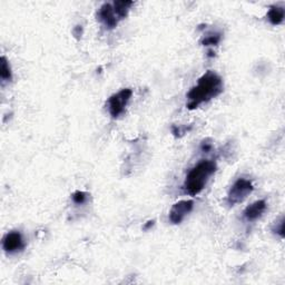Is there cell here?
Returning <instances> with one entry per match:
<instances>
[{"label":"cell","mask_w":285,"mask_h":285,"mask_svg":"<svg viewBox=\"0 0 285 285\" xmlns=\"http://www.w3.org/2000/svg\"><path fill=\"white\" fill-rule=\"evenodd\" d=\"M223 91V79L218 74L213 71L206 72L197 81L196 86L192 88L187 94L188 109H195L201 104L209 102L217 97Z\"/></svg>","instance_id":"1"},{"label":"cell","mask_w":285,"mask_h":285,"mask_svg":"<svg viewBox=\"0 0 285 285\" xmlns=\"http://www.w3.org/2000/svg\"><path fill=\"white\" fill-rule=\"evenodd\" d=\"M217 170L216 163L209 160L201 161L187 173L183 184L186 193L195 196L204 189L208 179Z\"/></svg>","instance_id":"2"},{"label":"cell","mask_w":285,"mask_h":285,"mask_svg":"<svg viewBox=\"0 0 285 285\" xmlns=\"http://www.w3.org/2000/svg\"><path fill=\"white\" fill-rule=\"evenodd\" d=\"M253 189V184L249 179L238 178L229 191L226 202L230 206H235L238 203H242L252 193Z\"/></svg>","instance_id":"3"},{"label":"cell","mask_w":285,"mask_h":285,"mask_svg":"<svg viewBox=\"0 0 285 285\" xmlns=\"http://www.w3.org/2000/svg\"><path fill=\"white\" fill-rule=\"evenodd\" d=\"M132 96L133 90L131 88H124L108 98V112L113 118H118L120 115L124 114Z\"/></svg>","instance_id":"4"},{"label":"cell","mask_w":285,"mask_h":285,"mask_svg":"<svg viewBox=\"0 0 285 285\" xmlns=\"http://www.w3.org/2000/svg\"><path fill=\"white\" fill-rule=\"evenodd\" d=\"M194 202L192 200H185L179 201L175 203L170 211V220L173 224H179L182 223L184 218L193 211Z\"/></svg>","instance_id":"5"},{"label":"cell","mask_w":285,"mask_h":285,"mask_svg":"<svg viewBox=\"0 0 285 285\" xmlns=\"http://www.w3.org/2000/svg\"><path fill=\"white\" fill-rule=\"evenodd\" d=\"M3 248L5 249V252L9 254L22 251L25 248V242L20 232L11 231L6 234L3 240Z\"/></svg>","instance_id":"6"},{"label":"cell","mask_w":285,"mask_h":285,"mask_svg":"<svg viewBox=\"0 0 285 285\" xmlns=\"http://www.w3.org/2000/svg\"><path fill=\"white\" fill-rule=\"evenodd\" d=\"M97 18L107 29H114L120 21L113 7V4H104L98 10Z\"/></svg>","instance_id":"7"},{"label":"cell","mask_w":285,"mask_h":285,"mask_svg":"<svg viewBox=\"0 0 285 285\" xmlns=\"http://www.w3.org/2000/svg\"><path fill=\"white\" fill-rule=\"evenodd\" d=\"M267 204L265 200H260L254 202L253 204L248 205L245 209H244L243 215L247 222H254V220L259 219L263 213L266 211Z\"/></svg>","instance_id":"8"},{"label":"cell","mask_w":285,"mask_h":285,"mask_svg":"<svg viewBox=\"0 0 285 285\" xmlns=\"http://www.w3.org/2000/svg\"><path fill=\"white\" fill-rule=\"evenodd\" d=\"M285 17V10L281 6H271L269 11H267V19L272 25L277 26L281 25Z\"/></svg>","instance_id":"9"},{"label":"cell","mask_w":285,"mask_h":285,"mask_svg":"<svg viewBox=\"0 0 285 285\" xmlns=\"http://www.w3.org/2000/svg\"><path fill=\"white\" fill-rule=\"evenodd\" d=\"M133 5H134V3L129 2V0H123V2L113 3V7L116 11V14H117L119 20H123L124 18H126Z\"/></svg>","instance_id":"10"},{"label":"cell","mask_w":285,"mask_h":285,"mask_svg":"<svg viewBox=\"0 0 285 285\" xmlns=\"http://www.w3.org/2000/svg\"><path fill=\"white\" fill-rule=\"evenodd\" d=\"M0 61H2L0 62V78H2V81L3 83H5V81H10L11 78H13V75H11V69L7 58L3 56Z\"/></svg>","instance_id":"11"},{"label":"cell","mask_w":285,"mask_h":285,"mask_svg":"<svg viewBox=\"0 0 285 285\" xmlns=\"http://www.w3.org/2000/svg\"><path fill=\"white\" fill-rule=\"evenodd\" d=\"M222 39V34L218 31H211L205 35V37L203 38L202 44L206 47H211V46H217Z\"/></svg>","instance_id":"12"},{"label":"cell","mask_w":285,"mask_h":285,"mask_svg":"<svg viewBox=\"0 0 285 285\" xmlns=\"http://www.w3.org/2000/svg\"><path fill=\"white\" fill-rule=\"evenodd\" d=\"M87 197H88V194L85 193V192L77 191L73 194V201H74L75 204L81 205V204H84V203H86Z\"/></svg>","instance_id":"13"},{"label":"cell","mask_w":285,"mask_h":285,"mask_svg":"<svg viewBox=\"0 0 285 285\" xmlns=\"http://www.w3.org/2000/svg\"><path fill=\"white\" fill-rule=\"evenodd\" d=\"M273 232L278 234L281 237H284V217H281L280 220H277L273 228Z\"/></svg>","instance_id":"14"},{"label":"cell","mask_w":285,"mask_h":285,"mask_svg":"<svg viewBox=\"0 0 285 285\" xmlns=\"http://www.w3.org/2000/svg\"><path fill=\"white\" fill-rule=\"evenodd\" d=\"M201 148H202V150H204V152H208L209 149L212 148V144L211 143H207V142H203L202 143V145H201Z\"/></svg>","instance_id":"15"},{"label":"cell","mask_w":285,"mask_h":285,"mask_svg":"<svg viewBox=\"0 0 285 285\" xmlns=\"http://www.w3.org/2000/svg\"><path fill=\"white\" fill-rule=\"evenodd\" d=\"M154 223H155L154 220H149V222H147V224L144 226V230H149L154 225Z\"/></svg>","instance_id":"16"}]
</instances>
